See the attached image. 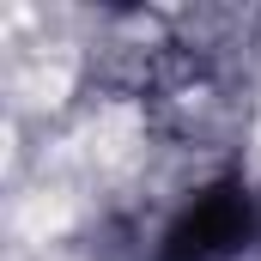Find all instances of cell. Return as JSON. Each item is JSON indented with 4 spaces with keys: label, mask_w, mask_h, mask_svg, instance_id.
<instances>
[{
    "label": "cell",
    "mask_w": 261,
    "mask_h": 261,
    "mask_svg": "<svg viewBox=\"0 0 261 261\" xmlns=\"http://www.w3.org/2000/svg\"><path fill=\"white\" fill-rule=\"evenodd\" d=\"M261 213L249 189H237V182H219V189H206L182 206V219L164 231V261H231L249 237H255Z\"/></svg>",
    "instance_id": "6da1fadb"
}]
</instances>
